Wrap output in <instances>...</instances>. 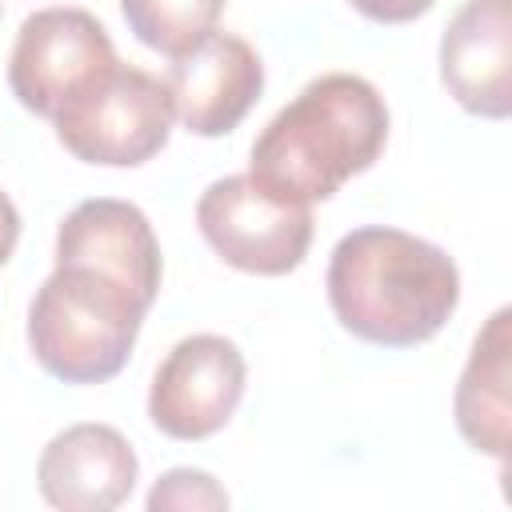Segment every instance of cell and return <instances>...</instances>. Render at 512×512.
Listing matches in <instances>:
<instances>
[{
	"instance_id": "obj_2",
	"label": "cell",
	"mask_w": 512,
	"mask_h": 512,
	"mask_svg": "<svg viewBox=\"0 0 512 512\" xmlns=\"http://www.w3.org/2000/svg\"><path fill=\"white\" fill-rule=\"evenodd\" d=\"M328 304L344 332L376 348L432 340L460 304L456 260L404 228H352L328 256Z\"/></svg>"
},
{
	"instance_id": "obj_9",
	"label": "cell",
	"mask_w": 512,
	"mask_h": 512,
	"mask_svg": "<svg viewBox=\"0 0 512 512\" xmlns=\"http://www.w3.org/2000/svg\"><path fill=\"white\" fill-rule=\"evenodd\" d=\"M440 84L484 120L512 116V0H464L440 36Z\"/></svg>"
},
{
	"instance_id": "obj_7",
	"label": "cell",
	"mask_w": 512,
	"mask_h": 512,
	"mask_svg": "<svg viewBox=\"0 0 512 512\" xmlns=\"http://www.w3.org/2000/svg\"><path fill=\"white\" fill-rule=\"evenodd\" d=\"M248 384L244 352L216 332L184 336L156 364L148 384V420L168 440H208L240 408Z\"/></svg>"
},
{
	"instance_id": "obj_1",
	"label": "cell",
	"mask_w": 512,
	"mask_h": 512,
	"mask_svg": "<svg viewBox=\"0 0 512 512\" xmlns=\"http://www.w3.org/2000/svg\"><path fill=\"white\" fill-rule=\"evenodd\" d=\"M388 144V104L356 72L308 80L252 140L248 176L276 200L320 204L368 172Z\"/></svg>"
},
{
	"instance_id": "obj_15",
	"label": "cell",
	"mask_w": 512,
	"mask_h": 512,
	"mask_svg": "<svg viewBox=\"0 0 512 512\" xmlns=\"http://www.w3.org/2000/svg\"><path fill=\"white\" fill-rule=\"evenodd\" d=\"M364 20L376 24H412L420 20L436 0H348Z\"/></svg>"
},
{
	"instance_id": "obj_5",
	"label": "cell",
	"mask_w": 512,
	"mask_h": 512,
	"mask_svg": "<svg viewBox=\"0 0 512 512\" xmlns=\"http://www.w3.org/2000/svg\"><path fill=\"white\" fill-rule=\"evenodd\" d=\"M204 244L236 272L288 276L312 248V208L268 196L252 176L212 180L196 200Z\"/></svg>"
},
{
	"instance_id": "obj_4",
	"label": "cell",
	"mask_w": 512,
	"mask_h": 512,
	"mask_svg": "<svg viewBox=\"0 0 512 512\" xmlns=\"http://www.w3.org/2000/svg\"><path fill=\"white\" fill-rule=\"evenodd\" d=\"M56 140L84 164L140 168L172 136L176 112L168 84L136 64H112L84 84L56 116Z\"/></svg>"
},
{
	"instance_id": "obj_12",
	"label": "cell",
	"mask_w": 512,
	"mask_h": 512,
	"mask_svg": "<svg viewBox=\"0 0 512 512\" xmlns=\"http://www.w3.org/2000/svg\"><path fill=\"white\" fill-rule=\"evenodd\" d=\"M512 312L496 308L488 324L476 332L468 364L460 372L452 412L460 436L500 464L508 460L512 440Z\"/></svg>"
},
{
	"instance_id": "obj_14",
	"label": "cell",
	"mask_w": 512,
	"mask_h": 512,
	"mask_svg": "<svg viewBox=\"0 0 512 512\" xmlns=\"http://www.w3.org/2000/svg\"><path fill=\"white\" fill-rule=\"evenodd\" d=\"M148 512H224L232 500L216 484L212 472L200 468H168L152 492H148Z\"/></svg>"
},
{
	"instance_id": "obj_11",
	"label": "cell",
	"mask_w": 512,
	"mask_h": 512,
	"mask_svg": "<svg viewBox=\"0 0 512 512\" xmlns=\"http://www.w3.org/2000/svg\"><path fill=\"white\" fill-rule=\"evenodd\" d=\"M140 480V460L112 424H72L36 460V488L60 512H112Z\"/></svg>"
},
{
	"instance_id": "obj_10",
	"label": "cell",
	"mask_w": 512,
	"mask_h": 512,
	"mask_svg": "<svg viewBox=\"0 0 512 512\" xmlns=\"http://www.w3.org/2000/svg\"><path fill=\"white\" fill-rule=\"evenodd\" d=\"M56 264H84L120 284H128L148 308L160 296L164 256L152 232V220L112 196L76 204L56 228Z\"/></svg>"
},
{
	"instance_id": "obj_13",
	"label": "cell",
	"mask_w": 512,
	"mask_h": 512,
	"mask_svg": "<svg viewBox=\"0 0 512 512\" xmlns=\"http://www.w3.org/2000/svg\"><path fill=\"white\" fill-rule=\"evenodd\" d=\"M228 0H120L128 32L152 48L172 56H184L192 44H200L208 32H216Z\"/></svg>"
},
{
	"instance_id": "obj_3",
	"label": "cell",
	"mask_w": 512,
	"mask_h": 512,
	"mask_svg": "<svg viewBox=\"0 0 512 512\" xmlns=\"http://www.w3.org/2000/svg\"><path fill=\"white\" fill-rule=\"evenodd\" d=\"M148 304L120 280L56 264L28 308V348L64 384H104L128 364Z\"/></svg>"
},
{
	"instance_id": "obj_8",
	"label": "cell",
	"mask_w": 512,
	"mask_h": 512,
	"mask_svg": "<svg viewBox=\"0 0 512 512\" xmlns=\"http://www.w3.org/2000/svg\"><path fill=\"white\" fill-rule=\"evenodd\" d=\"M168 96L176 120L192 136H228L264 92L260 52L236 32H208L168 64Z\"/></svg>"
},
{
	"instance_id": "obj_6",
	"label": "cell",
	"mask_w": 512,
	"mask_h": 512,
	"mask_svg": "<svg viewBox=\"0 0 512 512\" xmlns=\"http://www.w3.org/2000/svg\"><path fill=\"white\" fill-rule=\"evenodd\" d=\"M116 64L108 28L84 8L32 12L8 56V88L40 120H52L84 84Z\"/></svg>"
},
{
	"instance_id": "obj_16",
	"label": "cell",
	"mask_w": 512,
	"mask_h": 512,
	"mask_svg": "<svg viewBox=\"0 0 512 512\" xmlns=\"http://www.w3.org/2000/svg\"><path fill=\"white\" fill-rule=\"evenodd\" d=\"M16 240H20V212H16L12 196H8V192H0V268L12 260Z\"/></svg>"
}]
</instances>
